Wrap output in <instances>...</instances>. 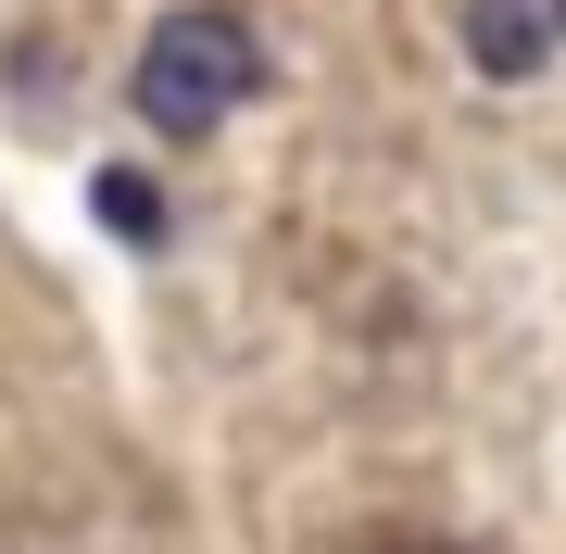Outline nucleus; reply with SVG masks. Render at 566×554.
Listing matches in <instances>:
<instances>
[{
  "instance_id": "1",
  "label": "nucleus",
  "mask_w": 566,
  "mask_h": 554,
  "mask_svg": "<svg viewBox=\"0 0 566 554\" xmlns=\"http://www.w3.org/2000/svg\"><path fill=\"white\" fill-rule=\"evenodd\" d=\"M264 88V51H252V25L240 13H214V0H189V13H164L139 63H126V102H139L151 139H202V126H227Z\"/></svg>"
},
{
  "instance_id": "2",
  "label": "nucleus",
  "mask_w": 566,
  "mask_h": 554,
  "mask_svg": "<svg viewBox=\"0 0 566 554\" xmlns=\"http://www.w3.org/2000/svg\"><path fill=\"white\" fill-rule=\"evenodd\" d=\"M566 51V0H465V63L479 76H542Z\"/></svg>"
},
{
  "instance_id": "3",
  "label": "nucleus",
  "mask_w": 566,
  "mask_h": 554,
  "mask_svg": "<svg viewBox=\"0 0 566 554\" xmlns=\"http://www.w3.org/2000/svg\"><path fill=\"white\" fill-rule=\"evenodd\" d=\"M88 202H102V227H114V240H164V227H177V215H164V189L139 177V165H102V177H88Z\"/></svg>"
},
{
  "instance_id": "4",
  "label": "nucleus",
  "mask_w": 566,
  "mask_h": 554,
  "mask_svg": "<svg viewBox=\"0 0 566 554\" xmlns=\"http://www.w3.org/2000/svg\"><path fill=\"white\" fill-rule=\"evenodd\" d=\"M365 554H465V542H441V530H390V542H365Z\"/></svg>"
}]
</instances>
